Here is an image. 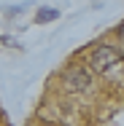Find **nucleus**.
I'll return each mask as SVG.
<instances>
[{
    "label": "nucleus",
    "mask_w": 124,
    "mask_h": 126,
    "mask_svg": "<svg viewBox=\"0 0 124 126\" xmlns=\"http://www.w3.org/2000/svg\"><path fill=\"white\" fill-rule=\"evenodd\" d=\"M119 62H122V54L113 48V46H97V48L89 54V67L95 73H108Z\"/></svg>",
    "instance_id": "1"
},
{
    "label": "nucleus",
    "mask_w": 124,
    "mask_h": 126,
    "mask_svg": "<svg viewBox=\"0 0 124 126\" xmlns=\"http://www.w3.org/2000/svg\"><path fill=\"white\" fill-rule=\"evenodd\" d=\"M62 80H65L68 89H73V91H86L89 83H92V78H89V73H86L84 67H68L65 75H62Z\"/></svg>",
    "instance_id": "2"
},
{
    "label": "nucleus",
    "mask_w": 124,
    "mask_h": 126,
    "mask_svg": "<svg viewBox=\"0 0 124 126\" xmlns=\"http://www.w3.org/2000/svg\"><path fill=\"white\" fill-rule=\"evenodd\" d=\"M57 16H59V11L51 8V5H43V8L35 11V22H38V24H49V22H54Z\"/></svg>",
    "instance_id": "3"
},
{
    "label": "nucleus",
    "mask_w": 124,
    "mask_h": 126,
    "mask_svg": "<svg viewBox=\"0 0 124 126\" xmlns=\"http://www.w3.org/2000/svg\"><path fill=\"white\" fill-rule=\"evenodd\" d=\"M25 8L27 5H14V8H5V14H8V16H16V14H22Z\"/></svg>",
    "instance_id": "4"
},
{
    "label": "nucleus",
    "mask_w": 124,
    "mask_h": 126,
    "mask_svg": "<svg viewBox=\"0 0 124 126\" xmlns=\"http://www.w3.org/2000/svg\"><path fill=\"white\" fill-rule=\"evenodd\" d=\"M119 38H122V40H124V22H122V24H119Z\"/></svg>",
    "instance_id": "5"
}]
</instances>
